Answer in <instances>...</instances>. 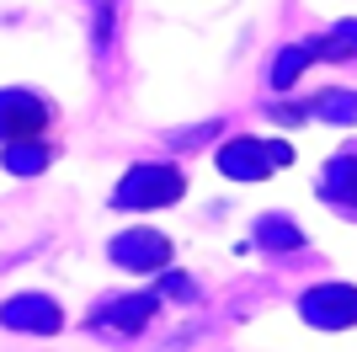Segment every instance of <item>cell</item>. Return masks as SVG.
<instances>
[{"label": "cell", "instance_id": "3", "mask_svg": "<svg viewBox=\"0 0 357 352\" xmlns=\"http://www.w3.org/2000/svg\"><path fill=\"white\" fill-rule=\"evenodd\" d=\"M298 315L310 325H331V331H342V325H357V288L352 283H320L298 299Z\"/></svg>", "mask_w": 357, "mask_h": 352}, {"label": "cell", "instance_id": "10", "mask_svg": "<svg viewBox=\"0 0 357 352\" xmlns=\"http://www.w3.org/2000/svg\"><path fill=\"white\" fill-rule=\"evenodd\" d=\"M261 240H272V246H294V240H298V230H283V224H267V230H261Z\"/></svg>", "mask_w": 357, "mask_h": 352}, {"label": "cell", "instance_id": "8", "mask_svg": "<svg viewBox=\"0 0 357 352\" xmlns=\"http://www.w3.org/2000/svg\"><path fill=\"white\" fill-rule=\"evenodd\" d=\"M43 161H48V149H27V145H11V149H6V166H11V171H38Z\"/></svg>", "mask_w": 357, "mask_h": 352}, {"label": "cell", "instance_id": "2", "mask_svg": "<svg viewBox=\"0 0 357 352\" xmlns=\"http://www.w3.org/2000/svg\"><path fill=\"white\" fill-rule=\"evenodd\" d=\"M294 149L288 145H261V139H235V145L219 149V171L235 176V182H261L272 176V166H288Z\"/></svg>", "mask_w": 357, "mask_h": 352}, {"label": "cell", "instance_id": "4", "mask_svg": "<svg viewBox=\"0 0 357 352\" xmlns=\"http://www.w3.org/2000/svg\"><path fill=\"white\" fill-rule=\"evenodd\" d=\"M48 102H38L32 91H0V139H38L48 129Z\"/></svg>", "mask_w": 357, "mask_h": 352}, {"label": "cell", "instance_id": "1", "mask_svg": "<svg viewBox=\"0 0 357 352\" xmlns=\"http://www.w3.org/2000/svg\"><path fill=\"white\" fill-rule=\"evenodd\" d=\"M187 182H181L176 166H134V171L118 182L112 203L118 208H160V203H176Z\"/></svg>", "mask_w": 357, "mask_h": 352}, {"label": "cell", "instance_id": "6", "mask_svg": "<svg viewBox=\"0 0 357 352\" xmlns=\"http://www.w3.org/2000/svg\"><path fill=\"white\" fill-rule=\"evenodd\" d=\"M320 198H331V203H342V208H352V214H357V155H342V161L326 166Z\"/></svg>", "mask_w": 357, "mask_h": 352}, {"label": "cell", "instance_id": "5", "mask_svg": "<svg viewBox=\"0 0 357 352\" xmlns=\"http://www.w3.org/2000/svg\"><path fill=\"white\" fill-rule=\"evenodd\" d=\"M112 256H118L123 267H139V272H144V267H160L165 256H171V246H165L155 230H128L123 240H112Z\"/></svg>", "mask_w": 357, "mask_h": 352}, {"label": "cell", "instance_id": "9", "mask_svg": "<svg viewBox=\"0 0 357 352\" xmlns=\"http://www.w3.org/2000/svg\"><path fill=\"white\" fill-rule=\"evenodd\" d=\"M320 112H326V117H342V123H352V117H357V102H352V96H331V102H320Z\"/></svg>", "mask_w": 357, "mask_h": 352}, {"label": "cell", "instance_id": "7", "mask_svg": "<svg viewBox=\"0 0 357 352\" xmlns=\"http://www.w3.org/2000/svg\"><path fill=\"white\" fill-rule=\"evenodd\" d=\"M0 321H6V325H38V331H59V309L48 305V299H11V305L0 309Z\"/></svg>", "mask_w": 357, "mask_h": 352}]
</instances>
